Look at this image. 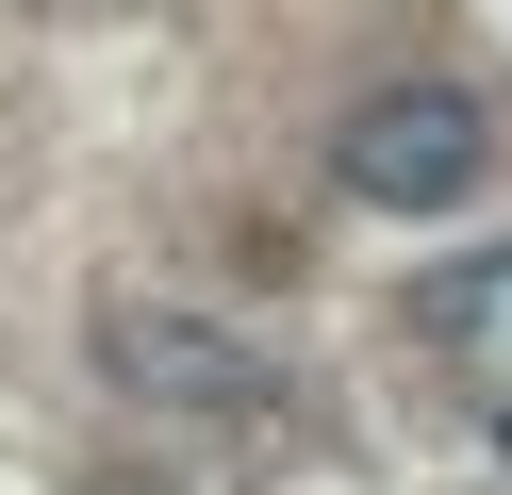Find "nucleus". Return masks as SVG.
<instances>
[{"mask_svg":"<svg viewBox=\"0 0 512 495\" xmlns=\"http://www.w3.org/2000/svg\"><path fill=\"white\" fill-rule=\"evenodd\" d=\"M479 165H496V116H479L463 83H380V99H347V132H331V182L364 198V215H446V198H479Z\"/></svg>","mask_w":512,"mask_h":495,"instance_id":"obj_1","label":"nucleus"},{"mask_svg":"<svg viewBox=\"0 0 512 495\" xmlns=\"http://www.w3.org/2000/svg\"><path fill=\"white\" fill-rule=\"evenodd\" d=\"M100 380L133 396V413H199V429L281 413V363L248 347V330H215V314H166V297H116L100 314Z\"/></svg>","mask_w":512,"mask_h":495,"instance_id":"obj_2","label":"nucleus"},{"mask_svg":"<svg viewBox=\"0 0 512 495\" xmlns=\"http://www.w3.org/2000/svg\"><path fill=\"white\" fill-rule=\"evenodd\" d=\"M413 330H430L446 363H496L512 380V248H463L446 281H413Z\"/></svg>","mask_w":512,"mask_h":495,"instance_id":"obj_3","label":"nucleus"}]
</instances>
